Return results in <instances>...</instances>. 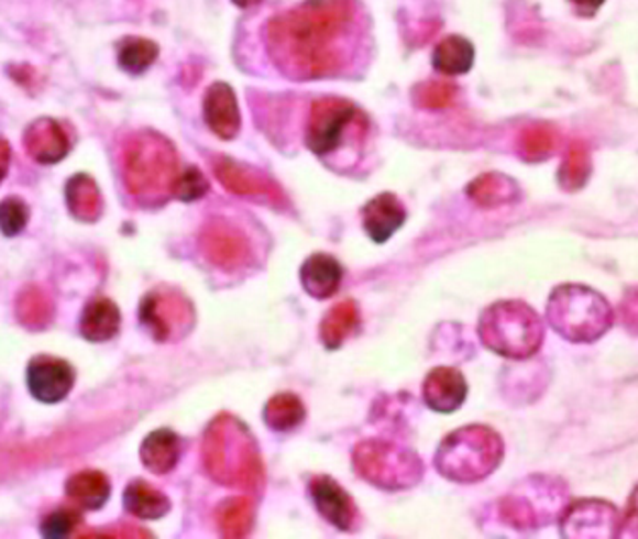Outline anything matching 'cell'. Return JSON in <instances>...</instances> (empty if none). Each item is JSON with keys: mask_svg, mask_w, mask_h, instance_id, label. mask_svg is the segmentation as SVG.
<instances>
[{"mask_svg": "<svg viewBox=\"0 0 638 539\" xmlns=\"http://www.w3.org/2000/svg\"><path fill=\"white\" fill-rule=\"evenodd\" d=\"M359 31L355 0H307L270 21V53L293 79L337 76L353 57Z\"/></svg>", "mask_w": 638, "mask_h": 539, "instance_id": "1", "label": "cell"}, {"mask_svg": "<svg viewBox=\"0 0 638 539\" xmlns=\"http://www.w3.org/2000/svg\"><path fill=\"white\" fill-rule=\"evenodd\" d=\"M207 473L226 487L257 491L264 485L260 450L248 426L223 414L207 428L204 440Z\"/></svg>", "mask_w": 638, "mask_h": 539, "instance_id": "2", "label": "cell"}, {"mask_svg": "<svg viewBox=\"0 0 638 539\" xmlns=\"http://www.w3.org/2000/svg\"><path fill=\"white\" fill-rule=\"evenodd\" d=\"M175 146L156 132L132 136L124 151V180L128 191L144 207H158L173 195L179 177Z\"/></svg>", "mask_w": 638, "mask_h": 539, "instance_id": "3", "label": "cell"}, {"mask_svg": "<svg viewBox=\"0 0 638 539\" xmlns=\"http://www.w3.org/2000/svg\"><path fill=\"white\" fill-rule=\"evenodd\" d=\"M503 461V440L486 426H466L448 435L436 452L440 475L457 483H476L491 475Z\"/></svg>", "mask_w": 638, "mask_h": 539, "instance_id": "4", "label": "cell"}, {"mask_svg": "<svg viewBox=\"0 0 638 539\" xmlns=\"http://www.w3.org/2000/svg\"><path fill=\"white\" fill-rule=\"evenodd\" d=\"M479 334L491 351L510 360H527L543 341V324L536 310L519 300H503L486 308Z\"/></svg>", "mask_w": 638, "mask_h": 539, "instance_id": "5", "label": "cell"}, {"mask_svg": "<svg viewBox=\"0 0 638 539\" xmlns=\"http://www.w3.org/2000/svg\"><path fill=\"white\" fill-rule=\"evenodd\" d=\"M549 324L574 343H592L613 324V308L596 290L580 284H563L551 293Z\"/></svg>", "mask_w": 638, "mask_h": 539, "instance_id": "6", "label": "cell"}, {"mask_svg": "<svg viewBox=\"0 0 638 539\" xmlns=\"http://www.w3.org/2000/svg\"><path fill=\"white\" fill-rule=\"evenodd\" d=\"M359 475L375 487L397 491L420 483L424 464L420 457L387 440H365L353 452Z\"/></svg>", "mask_w": 638, "mask_h": 539, "instance_id": "7", "label": "cell"}, {"mask_svg": "<svg viewBox=\"0 0 638 539\" xmlns=\"http://www.w3.org/2000/svg\"><path fill=\"white\" fill-rule=\"evenodd\" d=\"M367 130L363 112L341 98H320L312 103L308 118V148L319 156H329L345 146V142L361 141Z\"/></svg>", "mask_w": 638, "mask_h": 539, "instance_id": "8", "label": "cell"}, {"mask_svg": "<svg viewBox=\"0 0 638 539\" xmlns=\"http://www.w3.org/2000/svg\"><path fill=\"white\" fill-rule=\"evenodd\" d=\"M563 491L546 476L527 479L501 501V515L517 529H536L549 524L562 507Z\"/></svg>", "mask_w": 638, "mask_h": 539, "instance_id": "9", "label": "cell"}, {"mask_svg": "<svg viewBox=\"0 0 638 539\" xmlns=\"http://www.w3.org/2000/svg\"><path fill=\"white\" fill-rule=\"evenodd\" d=\"M141 321L158 343L179 341L195 322L191 300L179 290H153L142 300Z\"/></svg>", "mask_w": 638, "mask_h": 539, "instance_id": "10", "label": "cell"}, {"mask_svg": "<svg viewBox=\"0 0 638 539\" xmlns=\"http://www.w3.org/2000/svg\"><path fill=\"white\" fill-rule=\"evenodd\" d=\"M620 529V515L606 501H575L562 517L565 538H613Z\"/></svg>", "mask_w": 638, "mask_h": 539, "instance_id": "11", "label": "cell"}, {"mask_svg": "<svg viewBox=\"0 0 638 539\" xmlns=\"http://www.w3.org/2000/svg\"><path fill=\"white\" fill-rule=\"evenodd\" d=\"M205 257L221 270H240L250 262V242L240 230L226 221H213L201 233Z\"/></svg>", "mask_w": 638, "mask_h": 539, "instance_id": "12", "label": "cell"}, {"mask_svg": "<svg viewBox=\"0 0 638 539\" xmlns=\"http://www.w3.org/2000/svg\"><path fill=\"white\" fill-rule=\"evenodd\" d=\"M76 373L74 367L64 360L50 358V355H38L29 363L26 370V382L33 398L43 404H57L67 398V394L74 387Z\"/></svg>", "mask_w": 638, "mask_h": 539, "instance_id": "13", "label": "cell"}, {"mask_svg": "<svg viewBox=\"0 0 638 539\" xmlns=\"http://www.w3.org/2000/svg\"><path fill=\"white\" fill-rule=\"evenodd\" d=\"M213 173L228 191L235 193L240 197L264 199L274 206L282 201V191L274 180L264 177L254 168L231 161L228 156H216Z\"/></svg>", "mask_w": 638, "mask_h": 539, "instance_id": "14", "label": "cell"}, {"mask_svg": "<svg viewBox=\"0 0 638 539\" xmlns=\"http://www.w3.org/2000/svg\"><path fill=\"white\" fill-rule=\"evenodd\" d=\"M310 495L319 509V514L339 529L353 531L358 527V507L349 497L345 488L341 487L331 476H315L310 481Z\"/></svg>", "mask_w": 638, "mask_h": 539, "instance_id": "15", "label": "cell"}, {"mask_svg": "<svg viewBox=\"0 0 638 539\" xmlns=\"http://www.w3.org/2000/svg\"><path fill=\"white\" fill-rule=\"evenodd\" d=\"M204 112L207 127L223 141L235 139L242 129V116H240L235 91L231 90L230 84H226V81H216L207 90Z\"/></svg>", "mask_w": 638, "mask_h": 539, "instance_id": "16", "label": "cell"}, {"mask_svg": "<svg viewBox=\"0 0 638 539\" xmlns=\"http://www.w3.org/2000/svg\"><path fill=\"white\" fill-rule=\"evenodd\" d=\"M25 148L41 165H55L69 153V141L64 129L52 118H38L25 132Z\"/></svg>", "mask_w": 638, "mask_h": 539, "instance_id": "17", "label": "cell"}, {"mask_svg": "<svg viewBox=\"0 0 638 539\" xmlns=\"http://www.w3.org/2000/svg\"><path fill=\"white\" fill-rule=\"evenodd\" d=\"M466 380L452 367H436L424 382V399L436 411L459 410L466 399Z\"/></svg>", "mask_w": 638, "mask_h": 539, "instance_id": "18", "label": "cell"}, {"mask_svg": "<svg viewBox=\"0 0 638 539\" xmlns=\"http://www.w3.org/2000/svg\"><path fill=\"white\" fill-rule=\"evenodd\" d=\"M406 221V209L394 193L373 197L363 209V228L375 244L387 242Z\"/></svg>", "mask_w": 638, "mask_h": 539, "instance_id": "19", "label": "cell"}, {"mask_svg": "<svg viewBox=\"0 0 638 539\" xmlns=\"http://www.w3.org/2000/svg\"><path fill=\"white\" fill-rule=\"evenodd\" d=\"M343 280L341 264L329 254H315L308 257L300 268V283L312 298H331Z\"/></svg>", "mask_w": 638, "mask_h": 539, "instance_id": "20", "label": "cell"}, {"mask_svg": "<svg viewBox=\"0 0 638 539\" xmlns=\"http://www.w3.org/2000/svg\"><path fill=\"white\" fill-rule=\"evenodd\" d=\"M180 457V440L170 430H154L144 438L141 447V461L154 475L170 473Z\"/></svg>", "mask_w": 638, "mask_h": 539, "instance_id": "21", "label": "cell"}, {"mask_svg": "<svg viewBox=\"0 0 638 539\" xmlns=\"http://www.w3.org/2000/svg\"><path fill=\"white\" fill-rule=\"evenodd\" d=\"M67 207L74 218L86 223H94L102 216V193L96 180L88 175H76L67 180L65 187Z\"/></svg>", "mask_w": 638, "mask_h": 539, "instance_id": "22", "label": "cell"}, {"mask_svg": "<svg viewBox=\"0 0 638 539\" xmlns=\"http://www.w3.org/2000/svg\"><path fill=\"white\" fill-rule=\"evenodd\" d=\"M118 331H120V310L112 300L100 298L84 310L81 334L91 343L110 341Z\"/></svg>", "mask_w": 638, "mask_h": 539, "instance_id": "23", "label": "cell"}, {"mask_svg": "<svg viewBox=\"0 0 638 539\" xmlns=\"http://www.w3.org/2000/svg\"><path fill=\"white\" fill-rule=\"evenodd\" d=\"M69 499L84 509H102L110 497V481L98 471H81L72 476L65 485Z\"/></svg>", "mask_w": 638, "mask_h": 539, "instance_id": "24", "label": "cell"}, {"mask_svg": "<svg viewBox=\"0 0 638 539\" xmlns=\"http://www.w3.org/2000/svg\"><path fill=\"white\" fill-rule=\"evenodd\" d=\"M124 507L139 519H161L168 514L170 501L144 481H132L124 491Z\"/></svg>", "mask_w": 638, "mask_h": 539, "instance_id": "25", "label": "cell"}, {"mask_svg": "<svg viewBox=\"0 0 638 539\" xmlns=\"http://www.w3.org/2000/svg\"><path fill=\"white\" fill-rule=\"evenodd\" d=\"M435 67L444 76H462L471 72L474 64V47L471 41L459 35L442 38L435 50Z\"/></svg>", "mask_w": 638, "mask_h": 539, "instance_id": "26", "label": "cell"}, {"mask_svg": "<svg viewBox=\"0 0 638 539\" xmlns=\"http://www.w3.org/2000/svg\"><path fill=\"white\" fill-rule=\"evenodd\" d=\"M359 327V308L353 300L332 307L320 322V339L327 349H337Z\"/></svg>", "mask_w": 638, "mask_h": 539, "instance_id": "27", "label": "cell"}, {"mask_svg": "<svg viewBox=\"0 0 638 539\" xmlns=\"http://www.w3.org/2000/svg\"><path fill=\"white\" fill-rule=\"evenodd\" d=\"M216 519L223 538H245L254 527V503L245 497L223 501L216 512Z\"/></svg>", "mask_w": 638, "mask_h": 539, "instance_id": "28", "label": "cell"}, {"mask_svg": "<svg viewBox=\"0 0 638 539\" xmlns=\"http://www.w3.org/2000/svg\"><path fill=\"white\" fill-rule=\"evenodd\" d=\"M469 195L481 207L505 206L517 197V185L505 175L488 173L469 185Z\"/></svg>", "mask_w": 638, "mask_h": 539, "instance_id": "29", "label": "cell"}, {"mask_svg": "<svg viewBox=\"0 0 638 539\" xmlns=\"http://www.w3.org/2000/svg\"><path fill=\"white\" fill-rule=\"evenodd\" d=\"M305 418H307L305 404L294 394L274 396L266 404V410H264V420L268 424V428L276 430V432L294 430L296 426L305 422Z\"/></svg>", "mask_w": 638, "mask_h": 539, "instance_id": "30", "label": "cell"}, {"mask_svg": "<svg viewBox=\"0 0 638 539\" xmlns=\"http://www.w3.org/2000/svg\"><path fill=\"white\" fill-rule=\"evenodd\" d=\"M16 317L29 329H45L53 319L52 300L43 290L31 286L16 298Z\"/></svg>", "mask_w": 638, "mask_h": 539, "instance_id": "31", "label": "cell"}, {"mask_svg": "<svg viewBox=\"0 0 638 539\" xmlns=\"http://www.w3.org/2000/svg\"><path fill=\"white\" fill-rule=\"evenodd\" d=\"M590 170H592V163H590V151L586 144L574 142L563 158L558 179L565 191H578L586 185Z\"/></svg>", "mask_w": 638, "mask_h": 539, "instance_id": "32", "label": "cell"}, {"mask_svg": "<svg viewBox=\"0 0 638 539\" xmlns=\"http://www.w3.org/2000/svg\"><path fill=\"white\" fill-rule=\"evenodd\" d=\"M156 57H158V47L148 38H124L120 43V50H118V62L122 65V69L132 76H139L142 72H146L154 64Z\"/></svg>", "mask_w": 638, "mask_h": 539, "instance_id": "33", "label": "cell"}, {"mask_svg": "<svg viewBox=\"0 0 638 539\" xmlns=\"http://www.w3.org/2000/svg\"><path fill=\"white\" fill-rule=\"evenodd\" d=\"M558 146V132L548 124H536L524 130L521 141H519V153L525 161H543Z\"/></svg>", "mask_w": 638, "mask_h": 539, "instance_id": "34", "label": "cell"}, {"mask_svg": "<svg viewBox=\"0 0 638 539\" xmlns=\"http://www.w3.org/2000/svg\"><path fill=\"white\" fill-rule=\"evenodd\" d=\"M457 88L448 81H424L414 90V102L421 108H447L448 103L454 100Z\"/></svg>", "mask_w": 638, "mask_h": 539, "instance_id": "35", "label": "cell"}, {"mask_svg": "<svg viewBox=\"0 0 638 539\" xmlns=\"http://www.w3.org/2000/svg\"><path fill=\"white\" fill-rule=\"evenodd\" d=\"M209 191V183L197 167L185 168L173 185V197L179 201H197Z\"/></svg>", "mask_w": 638, "mask_h": 539, "instance_id": "36", "label": "cell"}, {"mask_svg": "<svg viewBox=\"0 0 638 539\" xmlns=\"http://www.w3.org/2000/svg\"><path fill=\"white\" fill-rule=\"evenodd\" d=\"M26 221H29V209H26L25 201L16 199V197H9L0 204V231L9 238L19 235L21 231L25 230Z\"/></svg>", "mask_w": 638, "mask_h": 539, "instance_id": "37", "label": "cell"}, {"mask_svg": "<svg viewBox=\"0 0 638 539\" xmlns=\"http://www.w3.org/2000/svg\"><path fill=\"white\" fill-rule=\"evenodd\" d=\"M79 524V515L76 512H55V514L47 515L45 521L41 524V534L45 538L62 539L67 538Z\"/></svg>", "mask_w": 638, "mask_h": 539, "instance_id": "38", "label": "cell"}, {"mask_svg": "<svg viewBox=\"0 0 638 539\" xmlns=\"http://www.w3.org/2000/svg\"><path fill=\"white\" fill-rule=\"evenodd\" d=\"M618 534L623 538H638V487L632 493V497H630L628 512H626L625 521H620Z\"/></svg>", "mask_w": 638, "mask_h": 539, "instance_id": "39", "label": "cell"}, {"mask_svg": "<svg viewBox=\"0 0 638 539\" xmlns=\"http://www.w3.org/2000/svg\"><path fill=\"white\" fill-rule=\"evenodd\" d=\"M623 319H625L628 329L638 333V290L626 295L625 302H623Z\"/></svg>", "mask_w": 638, "mask_h": 539, "instance_id": "40", "label": "cell"}, {"mask_svg": "<svg viewBox=\"0 0 638 539\" xmlns=\"http://www.w3.org/2000/svg\"><path fill=\"white\" fill-rule=\"evenodd\" d=\"M9 161H11V146H9V142L0 139V183L9 170Z\"/></svg>", "mask_w": 638, "mask_h": 539, "instance_id": "41", "label": "cell"}, {"mask_svg": "<svg viewBox=\"0 0 638 539\" xmlns=\"http://www.w3.org/2000/svg\"><path fill=\"white\" fill-rule=\"evenodd\" d=\"M572 2H575L580 9H584L586 13H594L604 0H572Z\"/></svg>", "mask_w": 638, "mask_h": 539, "instance_id": "42", "label": "cell"}, {"mask_svg": "<svg viewBox=\"0 0 638 539\" xmlns=\"http://www.w3.org/2000/svg\"><path fill=\"white\" fill-rule=\"evenodd\" d=\"M238 7H242V9H250V7H254L257 2H262V0H233Z\"/></svg>", "mask_w": 638, "mask_h": 539, "instance_id": "43", "label": "cell"}]
</instances>
